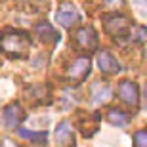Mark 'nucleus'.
<instances>
[{
    "label": "nucleus",
    "instance_id": "nucleus-15",
    "mask_svg": "<svg viewBox=\"0 0 147 147\" xmlns=\"http://www.w3.org/2000/svg\"><path fill=\"white\" fill-rule=\"evenodd\" d=\"M2 147H19L16 142H11V140H4L2 142Z\"/></svg>",
    "mask_w": 147,
    "mask_h": 147
},
{
    "label": "nucleus",
    "instance_id": "nucleus-8",
    "mask_svg": "<svg viewBox=\"0 0 147 147\" xmlns=\"http://www.w3.org/2000/svg\"><path fill=\"white\" fill-rule=\"evenodd\" d=\"M98 67L103 75H117V73H120V63L107 50H101L98 54Z\"/></svg>",
    "mask_w": 147,
    "mask_h": 147
},
{
    "label": "nucleus",
    "instance_id": "nucleus-16",
    "mask_svg": "<svg viewBox=\"0 0 147 147\" xmlns=\"http://www.w3.org/2000/svg\"><path fill=\"white\" fill-rule=\"evenodd\" d=\"M109 6H117V4H122V0H105Z\"/></svg>",
    "mask_w": 147,
    "mask_h": 147
},
{
    "label": "nucleus",
    "instance_id": "nucleus-5",
    "mask_svg": "<svg viewBox=\"0 0 147 147\" xmlns=\"http://www.w3.org/2000/svg\"><path fill=\"white\" fill-rule=\"evenodd\" d=\"M2 120H4V126H6V128H10V130L19 128V124L25 120V109H23L17 101H13V103H10L4 109V113H2Z\"/></svg>",
    "mask_w": 147,
    "mask_h": 147
},
{
    "label": "nucleus",
    "instance_id": "nucleus-11",
    "mask_svg": "<svg viewBox=\"0 0 147 147\" xmlns=\"http://www.w3.org/2000/svg\"><path fill=\"white\" fill-rule=\"evenodd\" d=\"M36 34L44 44H57L59 42V33L46 21H42V23L36 25Z\"/></svg>",
    "mask_w": 147,
    "mask_h": 147
},
{
    "label": "nucleus",
    "instance_id": "nucleus-10",
    "mask_svg": "<svg viewBox=\"0 0 147 147\" xmlns=\"http://www.w3.org/2000/svg\"><path fill=\"white\" fill-rule=\"evenodd\" d=\"M113 96V90L107 82H96L92 86V103L94 105H105Z\"/></svg>",
    "mask_w": 147,
    "mask_h": 147
},
{
    "label": "nucleus",
    "instance_id": "nucleus-9",
    "mask_svg": "<svg viewBox=\"0 0 147 147\" xmlns=\"http://www.w3.org/2000/svg\"><path fill=\"white\" fill-rule=\"evenodd\" d=\"M75 143V136H73L71 124L67 120H61L55 126V145L57 147H71Z\"/></svg>",
    "mask_w": 147,
    "mask_h": 147
},
{
    "label": "nucleus",
    "instance_id": "nucleus-6",
    "mask_svg": "<svg viewBox=\"0 0 147 147\" xmlns=\"http://www.w3.org/2000/svg\"><path fill=\"white\" fill-rule=\"evenodd\" d=\"M90 69H92V63L88 57H78V59L73 61V65L69 67L67 71V78L71 82H82L90 75Z\"/></svg>",
    "mask_w": 147,
    "mask_h": 147
},
{
    "label": "nucleus",
    "instance_id": "nucleus-3",
    "mask_svg": "<svg viewBox=\"0 0 147 147\" xmlns=\"http://www.w3.org/2000/svg\"><path fill=\"white\" fill-rule=\"evenodd\" d=\"M75 44H76V48H80L82 52H94V50L98 48V34H96L94 27L86 25V27L76 29Z\"/></svg>",
    "mask_w": 147,
    "mask_h": 147
},
{
    "label": "nucleus",
    "instance_id": "nucleus-1",
    "mask_svg": "<svg viewBox=\"0 0 147 147\" xmlns=\"http://www.w3.org/2000/svg\"><path fill=\"white\" fill-rule=\"evenodd\" d=\"M0 50L11 57H25L31 50V38L25 31L10 29L0 36Z\"/></svg>",
    "mask_w": 147,
    "mask_h": 147
},
{
    "label": "nucleus",
    "instance_id": "nucleus-7",
    "mask_svg": "<svg viewBox=\"0 0 147 147\" xmlns=\"http://www.w3.org/2000/svg\"><path fill=\"white\" fill-rule=\"evenodd\" d=\"M78 19H80V16L73 4H61L59 10L55 11V21L63 27H73L75 23H78Z\"/></svg>",
    "mask_w": 147,
    "mask_h": 147
},
{
    "label": "nucleus",
    "instance_id": "nucleus-12",
    "mask_svg": "<svg viewBox=\"0 0 147 147\" xmlns=\"http://www.w3.org/2000/svg\"><path fill=\"white\" fill-rule=\"evenodd\" d=\"M107 120H109L113 126L122 128V126H126L130 122V115L124 113V111H119V109H111L109 113H107Z\"/></svg>",
    "mask_w": 147,
    "mask_h": 147
},
{
    "label": "nucleus",
    "instance_id": "nucleus-2",
    "mask_svg": "<svg viewBox=\"0 0 147 147\" xmlns=\"http://www.w3.org/2000/svg\"><path fill=\"white\" fill-rule=\"evenodd\" d=\"M103 27L107 31V34H111L113 38H124L130 33L132 21L130 17L122 16V13H111V16H103Z\"/></svg>",
    "mask_w": 147,
    "mask_h": 147
},
{
    "label": "nucleus",
    "instance_id": "nucleus-4",
    "mask_svg": "<svg viewBox=\"0 0 147 147\" xmlns=\"http://www.w3.org/2000/svg\"><path fill=\"white\" fill-rule=\"evenodd\" d=\"M119 98L122 99V103L136 109L140 105V88H138V84L132 80L119 82Z\"/></svg>",
    "mask_w": 147,
    "mask_h": 147
},
{
    "label": "nucleus",
    "instance_id": "nucleus-13",
    "mask_svg": "<svg viewBox=\"0 0 147 147\" xmlns=\"http://www.w3.org/2000/svg\"><path fill=\"white\" fill-rule=\"evenodd\" d=\"M19 136L25 138V140H29V142H34V143H46L48 142V134L46 132H33V130H25V128H19Z\"/></svg>",
    "mask_w": 147,
    "mask_h": 147
},
{
    "label": "nucleus",
    "instance_id": "nucleus-14",
    "mask_svg": "<svg viewBox=\"0 0 147 147\" xmlns=\"http://www.w3.org/2000/svg\"><path fill=\"white\" fill-rule=\"evenodd\" d=\"M134 143H136V147H147V132L138 130L134 134Z\"/></svg>",
    "mask_w": 147,
    "mask_h": 147
}]
</instances>
